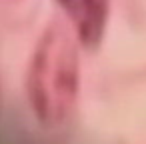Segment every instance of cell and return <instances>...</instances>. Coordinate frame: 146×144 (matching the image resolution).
<instances>
[{
    "label": "cell",
    "mask_w": 146,
    "mask_h": 144,
    "mask_svg": "<svg viewBox=\"0 0 146 144\" xmlns=\"http://www.w3.org/2000/svg\"><path fill=\"white\" fill-rule=\"evenodd\" d=\"M80 94L76 40L60 20L40 36L26 72V98L40 124L58 126L74 110Z\"/></svg>",
    "instance_id": "6da1fadb"
},
{
    "label": "cell",
    "mask_w": 146,
    "mask_h": 144,
    "mask_svg": "<svg viewBox=\"0 0 146 144\" xmlns=\"http://www.w3.org/2000/svg\"><path fill=\"white\" fill-rule=\"evenodd\" d=\"M72 30L86 48L100 44L108 22L110 0H56Z\"/></svg>",
    "instance_id": "7a4b0ae2"
}]
</instances>
